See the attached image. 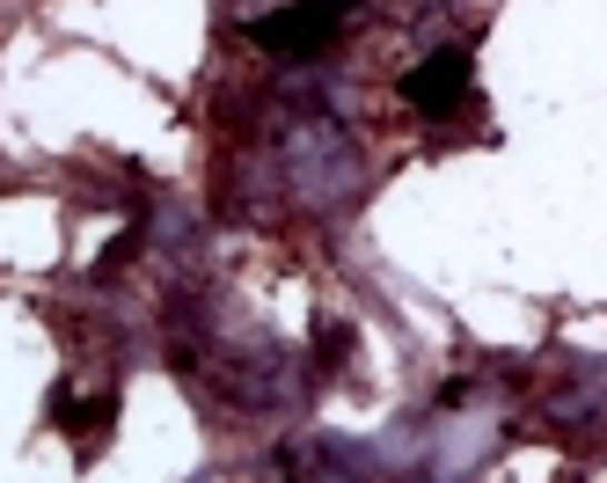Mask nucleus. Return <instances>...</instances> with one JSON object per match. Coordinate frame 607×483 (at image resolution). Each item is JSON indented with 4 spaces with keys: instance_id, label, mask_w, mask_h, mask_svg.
Masks as SVG:
<instances>
[{
    "instance_id": "nucleus-2",
    "label": "nucleus",
    "mask_w": 607,
    "mask_h": 483,
    "mask_svg": "<svg viewBox=\"0 0 607 483\" xmlns=\"http://www.w3.org/2000/svg\"><path fill=\"white\" fill-rule=\"evenodd\" d=\"M461 81H469V59H461V52H439L432 67H417L410 81H402V96H410L417 110H432V118H447V110L461 103Z\"/></svg>"
},
{
    "instance_id": "nucleus-1",
    "label": "nucleus",
    "mask_w": 607,
    "mask_h": 483,
    "mask_svg": "<svg viewBox=\"0 0 607 483\" xmlns=\"http://www.w3.org/2000/svg\"><path fill=\"white\" fill-rule=\"evenodd\" d=\"M337 22H345V8L308 0V8H286V16H263L257 45H271V52H322V45L337 37Z\"/></svg>"
}]
</instances>
